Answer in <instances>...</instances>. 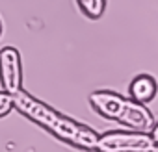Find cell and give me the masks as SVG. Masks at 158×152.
Here are the masks:
<instances>
[{
    "mask_svg": "<svg viewBox=\"0 0 158 152\" xmlns=\"http://www.w3.org/2000/svg\"><path fill=\"white\" fill-rule=\"evenodd\" d=\"M13 108H17L21 113L30 117L34 122L50 130L56 137H60L65 143H71V145L80 146V148H88V150L95 148V145H97L99 135L91 128L78 124L69 117H63L61 113L54 111L52 108L39 102L32 95L24 93L23 89L13 95Z\"/></svg>",
    "mask_w": 158,
    "mask_h": 152,
    "instance_id": "obj_1",
    "label": "cell"
},
{
    "mask_svg": "<svg viewBox=\"0 0 158 152\" xmlns=\"http://www.w3.org/2000/svg\"><path fill=\"white\" fill-rule=\"evenodd\" d=\"M89 102H91L93 110L97 113H101L102 117L119 121V122L132 126L136 130L147 132V130H152V126H156L152 113L143 104L134 102V100H127L117 93L95 91V93H91Z\"/></svg>",
    "mask_w": 158,
    "mask_h": 152,
    "instance_id": "obj_2",
    "label": "cell"
},
{
    "mask_svg": "<svg viewBox=\"0 0 158 152\" xmlns=\"http://www.w3.org/2000/svg\"><path fill=\"white\" fill-rule=\"evenodd\" d=\"M156 126H152V132H106L101 137H97L95 150L99 152H158V141H156Z\"/></svg>",
    "mask_w": 158,
    "mask_h": 152,
    "instance_id": "obj_3",
    "label": "cell"
},
{
    "mask_svg": "<svg viewBox=\"0 0 158 152\" xmlns=\"http://www.w3.org/2000/svg\"><path fill=\"white\" fill-rule=\"evenodd\" d=\"M0 82L6 93L15 95L23 89V67L21 54L13 46L0 50Z\"/></svg>",
    "mask_w": 158,
    "mask_h": 152,
    "instance_id": "obj_4",
    "label": "cell"
},
{
    "mask_svg": "<svg viewBox=\"0 0 158 152\" xmlns=\"http://www.w3.org/2000/svg\"><path fill=\"white\" fill-rule=\"evenodd\" d=\"M128 93L134 102H139V104L151 102L156 95V80L149 74H139L130 82Z\"/></svg>",
    "mask_w": 158,
    "mask_h": 152,
    "instance_id": "obj_5",
    "label": "cell"
},
{
    "mask_svg": "<svg viewBox=\"0 0 158 152\" xmlns=\"http://www.w3.org/2000/svg\"><path fill=\"white\" fill-rule=\"evenodd\" d=\"M78 6L80 10L91 17V19H99L104 13V6H106V0H78Z\"/></svg>",
    "mask_w": 158,
    "mask_h": 152,
    "instance_id": "obj_6",
    "label": "cell"
},
{
    "mask_svg": "<svg viewBox=\"0 0 158 152\" xmlns=\"http://www.w3.org/2000/svg\"><path fill=\"white\" fill-rule=\"evenodd\" d=\"M13 110V95L6 93V91H0V117L8 115Z\"/></svg>",
    "mask_w": 158,
    "mask_h": 152,
    "instance_id": "obj_7",
    "label": "cell"
},
{
    "mask_svg": "<svg viewBox=\"0 0 158 152\" xmlns=\"http://www.w3.org/2000/svg\"><path fill=\"white\" fill-rule=\"evenodd\" d=\"M0 30H2V28H0Z\"/></svg>",
    "mask_w": 158,
    "mask_h": 152,
    "instance_id": "obj_8",
    "label": "cell"
}]
</instances>
